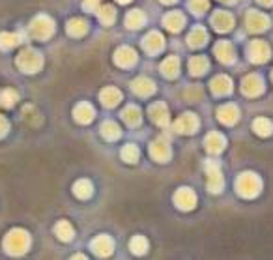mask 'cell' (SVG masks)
<instances>
[{
	"label": "cell",
	"instance_id": "1",
	"mask_svg": "<svg viewBox=\"0 0 273 260\" xmlns=\"http://www.w3.org/2000/svg\"><path fill=\"white\" fill-rule=\"evenodd\" d=\"M236 189L241 197L245 199H254L256 195L262 191V180L258 178V174L254 172H243L238 176L236 180Z\"/></svg>",
	"mask_w": 273,
	"mask_h": 260
},
{
	"label": "cell",
	"instance_id": "2",
	"mask_svg": "<svg viewBox=\"0 0 273 260\" xmlns=\"http://www.w3.org/2000/svg\"><path fill=\"white\" fill-rule=\"evenodd\" d=\"M28 245H30V236L25 230H21V228L12 230L6 236V240H4V247H6V251L10 254L25 253L28 249Z\"/></svg>",
	"mask_w": 273,
	"mask_h": 260
},
{
	"label": "cell",
	"instance_id": "3",
	"mask_svg": "<svg viewBox=\"0 0 273 260\" xmlns=\"http://www.w3.org/2000/svg\"><path fill=\"white\" fill-rule=\"evenodd\" d=\"M17 66L25 73H36L43 66V56L38 51H34V49H25L17 56Z\"/></svg>",
	"mask_w": 273,
	"mask_h": 260
},
{
	"label": "cell",
	"instance_id": "4",
	"mask_svg": "<svg viewBox=\"0 0 273 260\" xmlns=\"http://www.w3.org/2000/svg\"><path fill=\"white\" fill-rule=\"evenodd\" d=\"M53 32H54V23L47 15H38L30 23V36L36 38V40H47Z\"/></svg>",
	"mask_w": 273,
	"mask_h": 260
},
{
	"label": "cell",
	"instance_id": "5",
	"mask_svg": "<svg viewBox=\"0 0 273 260\" xmlns=\"http://www.w3.org/2000/svg\"><path fill=\"white\" fill-rule=\"evenodd\" d=\"M247 54H249V60L253 62V64H264V62L269 60L271 49H269V45H267L266 41L254 40L247 47Z\"/></svg>",
	"mask_w": 273,
	"mask_h": 260
},
{
	"label": "cell",
	"instance_id": "6",
	"mask_svg": "<svg viewBox=\"0 0 273 260\" xmlns=\"http://www.w3.org/2000/svg\"><path fill=\"white\" fill-rule=\"evenodd\" d=\"M245 25L249 28V32H264L269 27V17L258 10H251L245 17Z\"/></svg>",
	"mask_w": 273,
	"mask_h": 260
},
{
	"label": "cell",
	"instance_id": "7",
	"mask_svg": "<svg viewBox=\"0 0 273 260\" xmlns=\"http://www.w3.org/2000/svg\"><path fill=\"white\" fill-rule=\"evenodd\" d=\"M206 174L208 189L212 193H221V189H223V174H221V168L215 161H208L206 163Z\"/></svg>",
	"mask_w": 273,
	"mask_h": 260
},
{
	"label": "cell",
	"instance_id": "8",
	"mask_svg": "<svg viewBox=\"0 0 273 260\" xmlns=\"http://www.w3.org/2000/svg\"><path fill=\"white\" fill-rule=\"evenodd\" d=\"M174 204L184 210V212H189V210H193L195 204H197V195H195L193 189H189V187H181L178 189L176 193H174Z\"/></svg>",
	"mask_w": 273,
	"mask_h": 260
},
{
	"label": "cell",
	"instance_id": "9",
	"mask_svg": "<svg viewBox=\"0 0 273 260\" xmlns=\"http://www.w3.org/2000/svg\"><path fill=\"white\" fill-rule=\"evenodd\" d=\"M199 126H200V122L193 113L181 114L180 118L174 122V129H176L178 133H184V135H193L195 131L199 129Z\"/></svg>",
	"mask_w": 273,
	"mask_h": 260
},
{
	"label": "cell",
	"instance_id": "10",
	"mask_svg": "<svg viewBox=\"0 0 273 260\" xmlns=\"http://www.w3.org/2000/svg\"><path fill=\"white\" fill-rule=\"evenodd\" d=\"M170 144H168V140H165L163 137L159 139H155L150 144V155H152L155 161H159V163H165V161L170 159Z\"/></svg>",
	"mask_w": 273,
	"mask_h": 260
},
{
	"label": "cell",
	"instance_id": "11",
	"mask_svg": "<svg viewBox=\"0 0 273 260\" xmlns=\"http://www.w3.org/2000/svg\"><path fill=\"white\" fill-rule=\"evenodd\" d=\"M241 92L249 96V98H254L258 94L264 92V80L258 75H247L243 82H241Z\"/></svg>",
	"mask_w": 273,
	"mask_h": 260
},
{
	"label": "cell",
	"instance_id": "12",
	"mask_svg": "<svg viewBox=\"0 0 273 260\" xmlns=\"http://www.w3.org/2000/svg\"><path fill=\"white\" fill-rule=\"evenodd\" d=\"M212 25L217 32H228L234 27V17L225 10H217L212 15Z\"/></svg>",
	"mask_w": 273,
	"mask_h": 260
},
{
	"label": "cell",
	"instance_id": "13",
	"mask_svg": "<svg viewBox=\"0 0 273 260\" xmlns=\"http://www.w3.org/2000/svg\"><path fill=\"white\" fill-rule=\"evenodd\" d=\"M225 144H227V139H225L219 131L208 133L206 140H204V146H206V150L212 153V155H217V153L223 152V150H225Z\"/></svg>",
	"mask_w": 273,
	"mask_h": 260
},
{
	"label": "cell",
	"instance_id": "14",
	"mask_svg": "<svg viewBox=\"0 0 273 260\" xmlns=\"http://www.w3.org/2000/svg\"><path fill=\"white\" fill-rule=\"evenodd\" d=\"M163 47H165V40H163V36L159 32H150L146 34V38L142 40V49L150 54H155L163 51Z\"/></svg>",
	"mask_w": 273,
	"mask_h": 260
},
{
	"label": "cell",
	"instance_id": "15",
	"mask_svg": "<svg viewBox=\"0 0 273 260\" xmlns=\"http://www.w3.org/2000/svg\"><path fill=\"white\" fill-rule=\"evenodd\" d=\"M213 53L217 56V60L223 62V64H230V62H234V58H236L232 43H228V41H217L215 47H213Z\"/></svg>",
	"mask_w": 273,
	"mask_h": 260
},
{
	"label": "cell",
	"instance_id": "16",
	"mask_svg": "<svg viewBox=\"0 0 273 260\" xmlns=\"http://www.w3.org/2000/svg\"><path fill=\"white\" fill-rule=\"evenodd\" d=\"M217 118H219L221 124H225V126H234L238 118H240V111L236 105L232 103H228V105H223V107L217 111Z\"/></svg>",
	"mask_w": 273,
	"mask_h": 260
},
{
	"label": "cell",
	"instance_id": "17",
	"mask_svg": "<svg viewBox=\"0 0 273 260\" xmlns=\"http://www.w3.org/2000/svg\"><path fill=\"white\" fill-rule=\"evenodd\" d=\"M150 118H152L157 126H167L168 118H170L167 105H165L163 101H157V103L150 105Z\"/></svg>",
	"mask_w": 273,
	"mask_h": 260
},
{
	"label": "cell",
	"instance_id": "18",
	"mask_svg": "<svg viewBox=\"0 0 273 260\" xmlns=\"http://www.w3.org/2000/svg\"><path fill=\"white\" fill-rule=\"evenodd\" d=\"M114 62L120 67H129L137 62V53H135L131 47H120L116 53H114Z\"/></svg>",
	"mask_w": 273,
	"mask_h": 260
},
{
	"label": "cell",
	"instance_id": "19",
	"mask_svg": "<svg viewBox=\"0 0 273 260\" xmlns=\"http://www.w3.org/2000/svg\"><path fill=\"white\" fill-rule=\"evenodd\" d=\"M210 86H212V92L215 96H228V94L232 92V80L227 75H219V77L212 79Z\"/></svg>",
	"mask_w": 273,
	"mask_h": 260
},
{
	"label": "cell",
	"instance_id": "20",
	"mask_svg": "<svg viewBox=\"0 0 273 260\" xmlns=\"http://www.w3.org/2000/svg\"><path fill=\"white\" fill-rule=\"evenodd\" d=\"M92 247L100 256H109L114 249V241L111 240L107 234H101V236H98V238L92 241Z\"/></svg>",
	"mask_w": 273,
	"mask_h": 260
},
{
	"label": "cell",
	"instance_id": "21",
	"mask_svg": "<svg viewBox=\"0 0 273 260\" xmlns=\"http://www.w3.org/2000/svg\"><path fill=\"white\" fill-rule=\"evenodd\" d=\"M163 25L170 30V32H180L184 25H186V17L180 12H168L165 17H163Z\"/></svg>",
	"mask_w": 273,
	"mask_h": 260
},
{
	"label": "cell",
	"instance_id": "22",
	"mask_svg": "<svg viewBox=\"0 0 273 260\" xmlns=\"http://www.w3.org/2000/svg\"><path fill=\"white\" fill-rule=\"evenodd\" d=\"M73 114H75V120H77V122H80V124H88V122L94 120L96 111H94V107L90 105V103L82 101V103H79V105L75 107Z\"/></svg>",
	"mask_w": 273,
	"mask_h": 260
},
{
	"label": "cell",
	"instance_id": "23",
	"mask_svg": "<svg viewBox=\"0 0 273 260\" xmlns=\"http://www.w3.org/2000/svg\"><path fill=\"white\" fill-rule=\"evenodd\" d=\"M100 100L101 103L105 105V107H114V105H118L122 100V92L118 88L114 86H109V88H103L100 94Z\"/></svg>",
	"mask_w": 273,
	"mask_h": 260
},
{
	"label": "cell",
	"instance_id": "24",
	"mask_svg": "<svg viewBox=\"0 0 273 260\" xmlns=\"http://www.w3.org/2000/svg\"><path fill=\"white\" fill-rule=\"evenodd\" d=\"M135 94H139L142 98H146V96H152L155 92V84H153L152 80L146 79V77H139V79L133 80V84H131Z\"/></svg>",
	"mask_w": 273,
	"mask_h": 260
},
{
	"label": "cell",
	"instance_id": "25",
	"mask_svg": "<svg viewBox=\"0 0 273 260\" xmlns=\"http://www.w3.org/2000/svg\"><path fill=\"white\" fill-rule=\"evenodd\" d=\"M161 73L168 77V79H174L176 75L180 73V60L176 56H168L165 58V62L161 64Z\"/></svg>",
	"mask_w": 273,
	"mask_h": 260
},
{
	"label": "cell",
	"instance_id": "26",
	"mask_svg": "<svg viewBox=\"0 0 273 260\" xmlns=\"http://www.w3.org/2000/svg\"><path fill=\"white\" fill-rule=\"evenodd\" d=\"M187 41H189V45L191 47H202L204 43L208 41V32H206V28H202V27H195L191 32H189V36H187Z\"/></svg>",
	"mask_w": 273,
	"mask_h": 260
},
{
	"label": "cell",
	"instance_id": "27",
	"mask_svg": "<svg viewBox=\"0 0 273 260\" xmlns=\"http://www.w3.org/2000/svg\"><path fill=\"white\" fill-rule=\"evenodd\" d=\"M208 66H210V62H208L206 56H193L189 60V71H191V75H204Z\"/></svg>",
	"mask_w": 273,
	"mask_h": 260
},
{
	"label": "cell",
	"instance_id": "28",
	"mask_svg": "<svg viewBox=\"0 0 273 260\" xmlns=\"http://www.w3.org/2000/svg\"><path fill=\"white\" fill-rule=\"evenodd\" d=\"M122 118L127 126H139L140 124V109L135 107V105H127L122 113Z\"/></svg>",
	"mask_w": 273,
	"mask_h": 260
},
{
	"label": "cell",
	"instance_id": "29",
	"mask_svg": "<svg viewBox=\"0 0 273 260\" xmlns=\"http://www.w3.org/2000/svg\"><path fill=\"white\" fill-rule=\"evenodd\" d=\"M253 129L254 133L260 135V137H269L273 133V124L267 118H256L253 122Z\"/></svg>",
	"mask_w": 273,
	"mask_h": 260
},
{
	"label": "cell",
	"instance_id": "30",
	"mask_svg": "<svg viewBox=\"0 0 273 260\" xmlns=\"http://www.w3.org/2000/svg\"><path fill=\"white\" fill-rule=\"evenodd\" d=\"M67 32L75 36V38H80V36H84L88 32V25L84 19H71L67 23Z\"/></svg>",
	"mask_w": 273,
	"mask_h": 260
},
{
	"label": "cell",
	"instance_id": "31",
	"mask_svg": "<svg viewBox=\"0 0 273 260\" xmlns=\"http://www.w3.org/2000/svg\"><path fill=\"white\" fill-rule=\"evenodd\" d=\"M73 193L77 195L79 199H88V197H92L94 193V186L90 184V180H79V182H75Z\"/></svg>",
	"mask_w": 273,
	"mask_h": 260
},
{
	"label": "cell",
	"instance_id": "32",
	"mask_svg": "<svg viewBox=\"0 0 273 260\" xmlns=\"http://www.w3.org/2000/svg\"><path fill=\"white\" fill-rule=\"evenodd\" d=\"M54 234L58 236V240L69 241L71 238H73V227H71L67 221H60V223L54 227Z\"/></svg>",
	"mask_w": 273,
	"mask_h": 260
},
{
	"label": "cell",
	"instance_id": "33",
	"mask_svg": "<svg viewBox=\"0 0 273 260\" xmlns=\"http://www.w3.org/2000/svg\"><path fill=\"white\" fill-rule=\"evenodd\" d=\"M146 23V15L142 14L140 10H133V12H129L126 17V25L129 28H140L142 25Z\"/></svg>",
	"mask_w": 273,
	"mask_h": 260
},
{
	"label": "cell",
	"instance_id": "34",
	"mask_svg": "<svg viewBox=\"0 0 273 260\" xmlns=\"http://www.w3.org/2000/svg\"><path fill=\"white\" fill-rule=\"evenodd\" d=\"M101 135H103L107 140H116V139H120L122 129L116 126L114 122H105V124L101 126Z\"/></svg>",
	"mask_w": 273,
	"mask_h": 260
},
{
	"label": "cell",
	"instance_id": "35",
	"mask_svg": "<svg viewBox=\"0 0 273 260\" xmlns=\"http://www.w3.org/2000/svg\"><path fill=\"white\" fill-rule=\"evenodd\" d=\"M19 41H21L19 34H10V32L0 34V49H4V51H10V49H14V47L19 43Z\"/></svg>",
	"mask_w": 273,
	"mask_h": 260
},
{
	"label": "cell",
	"instance_id": "36",
	"mask_svg": "<svg viewBox=\"0 0 273 260\" xmlns=\"http://www.w3.org/2000/svg\"><path fill=\"white\" fill-rule=\"evenodd\" d=\"M98 17L103 25H113L116 19V10L113 6H101L98 8Z\"/></svg>",
	"mask_w": 273,
	"mask_h": 260
},
{
	"label": "cell",
	"instance_id": "37",
	"mask_svg": "<svg viewBox=\"0 0 273 260\" xmlns=\"http://www.w3.org/2000/svg\"><path fill=\"white\" fill-rule=\"evenodd\" d=\"M17 100H19V96L12 88H6V90L0 92V105H4V107H12Z\"/></svg>",
	"mask_w": 273,
	"mask_h": 260
},
{
	"label": "cell",
	"instance_id": "38",
	"mask_svg": "<svg viewBox=\"0 0 273 260\" xmlns=\"http://www.w3.org/2000/svg\"><path fill=\"white\" fill-rule=\"evenodd\" d=\"M129 247H131V251H133L135 254L146 253V249H148V240L144 238V236H135L133 240H131V243H129Z\"/></svg>",
	"mask_w": 273,
	"mask_h": 260
},
{
	"label": "cell",
	"instance_id": "39",
	"mask_svg": "<svg viewBox=\"0 0 273 260\" xmlns=\"http://www.w3.org/2000/svg\"><path fill=\"white\" fill-rule=\"evenodd\" d=\"M139 148L135 146V144H127V146L122 148V157L127 161V163H135V161L139 159Z\"/></svg>",
	"mask_w": 273,
	"mask_h": 260
},
{
	"label": "cell",
	"instance_id": "40",
	"mask_svg": "<svg viewBox=\"0 0 273 260\" xmlns=\"http://www.w3.org/2000/svg\"><path fill=\"white\" fill-rule=\"evenodd\" d=\"M210 8V0H189V10L197 15H202Z\"/></svg>",
	"mask_w": 273,
	"mask_h": 260
},
{
	"label": "cell",
	"instance_id": "41",
	"mask_svg": "<svg viewBox=\"0 0 273 260\" xmlns=\"http://www.w3.org/2000/svg\"><path fill=\"white\" fill-rule=\"evenodd\" d=\"M186 96H187V100L189 101H195L202 96V90H200V86H191V88H187L186 90Z\"/></svg>",
	"mask_w": 273,
	"mask_h": 260
},
{
	"label": "cell",
	"instance_id": "42",
	"mask_svg": "<svg viewBox=\"0 0 273 260\" xmlns=\"http://www.w3.org/2000/svg\"><path fill=\"white\" fill-rule=\"evenodd\" d=\"M98 2H100V0H84V4H82V8H84L86 12H92V10H98Z\"/></svg>",
	"mask_w": 273,
	"mask_h": 260
},
{
	"label": "cell",
	"instance_id": "43",
	"mask_svg": "<svg viewBox=\"0 0 273 260\" xmlns=\"http://www.w3.org/2000/svg\"><path fill=\"white\" fill-rule=\"evenodd\" d=\"M8 127H10V124H8V120L0 114V137H4V135L8 133Z\"/></svg>",
	"mask_w": 273,
	"mask_h": 260
},
{
	"label": "cell",
	"instance_id": "44",
	"mask_svg": "<svg viewBox=\"0 0 273 260\" xmlns=\"http://www.w3.org/2000/svg\"><path fill=\"white\" fill-rule=\"evenodd\" d=\"M260 4H262V6H271L273 4V0H258Z\"/></svg>",
	"mask_w": 273,
	"mask_h": 260
},
{
	"label": "cell",
	"instance_id": "45",
	"mask_svg": "<svg viewBox=\"0 0 273 260\" xmlns=\"http://www.w3.org/2000/svg\"><path fill=\"white\" fill-rule=\"evenodd\" d=\"M163 4H172V2H176V0H161Z\"/></svg>",
	"mask_w": 273,
	"mask_h": 260
},
{
	"label": "cell",
	"instance_id": "46",
	"mask_svg": "<svg viewBox=\"0 0 273 260\" xmlns=\"http://www.w3.org/2000/svg\"><path fill=\"white\" fill-rule=\"evenodd\" d=\"M221 2H225V4H232V2H236V0H221Z\"/></svg>",
	"mask_w": 273,
	"mask_h": 260
},
{
	"label": "cell",
	"instance_id": "47",
	"mask_svg": "<svg viewBox=\"0 0 273 260\" xmlns=\"http://www.w3.org/2000/svg\"><path fill=\"white\" fill-rule=\"evenodd\" d=\"M116 2H120V4H127V2H131V0H116Z\"/></svg>",
	"mask_w": 273,
	"mask_h": 260
},
{
	"label": "cell",
	"instance_id": "48",
	"mask_svg": "<svg viewBox=\"0 0 273 260\" xmlns=\"http://www.w3.org/2000/svg\"><path fill=\"white\" fill-rule=\"evenodd\" d=\"M271 79H273V73H271Z\"/></svg>",
	"mask_w": 273,
	"mask_h": 260
}]
</instances>
